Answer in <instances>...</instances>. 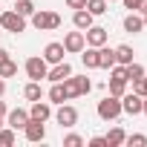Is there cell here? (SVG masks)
I'll return each instance as SVG.
<instances>
[{
  "instance_id": "cell-33",
  "label": "cell",
  "mask_w": 147,
  "mask_h": 147,
  "mask_svg": "<svg viewBox=\"0 0 147 147\" xmlns=\"http://www.w3.org/2000/svg\"><path fill=\"white\" fill-rule=\"evenodd\" d=\"M121 3H124V9H130V12H138L141 0H121Z\"/></svg>"
},
{
  "instance_id": "cell-23",
  "label": "cell",
  "mask_w": 147,
  "mask_h": 147,
  "mask_svg": "<svg viewBox=\"0 0 147 147\" xmlns=\"http://www.w3.org/2000/svg\"><path fill=\"white\" fill-rule=\"evenodd\" d=\"M18 141V130H12L9 124H3L0 127V147H12Z\"/></svg>"
},
{
  "instance_id": "cell-36",
  "label": "cell",
  "mask_w": 147,
  "mask_h": 147,
  "mask_svg": "<svg viewBox=\"0 0 147 147\" xmlns=\"http://www.w3.org/2000/svg\"><path fill=\"white\" fill-rule=\"evenodd\" d=\"M3 92H6V78H0V98H3Z\"/></svg>"
},
{
  "instance_id": "cell-11",
  "label": "cell",
  "mask_w": 147,
  "mask_h": 147,
  "mask_svg": "<svg viewBox=\"0 0 147 147\" xmlns=\"http://www.w3.org/2000/svg\"><path fill=\"white\" fill-rule=\"evenodd\" d=\"M29 118L46 124V121L52 118V104H49V101H32V107H29Z\"/></svg>"
},
{
  "instance_id": "cell-39",
  "label": "cell",
  "mask_w": 147,
  "mask_h": 147,
  "mask_svg": "<svg viewBox=\"0 0 147 147\" xmlns=\"http://www.w3.org/2000/svg\"><path fill=\"white\" fill-rule=\"evenodd\" d=\"M3 124H6V115H0V127H3Z\"/></svg>"
},
{
  "instance_id": "cell-5",
  "label": "cell",
  "mask_w": 147,
  "mask_h": 147,
  "mask_svg": "<svg viewBox=\"0 0 147 147\" xmlns=\"http://www.w3.org/2000/svg\"><path fill=\"white\" fill-rule=\"evenodd\" d=\"M23 69H26L29 81H43V78H46V72H49V63L43 61V55H32V58H26Z\"/></svg>"
},
{
  "instance_id": "cell-29",
  "label": "cell",
  "mask_w": 147,
  "mask_h": 147,
  "mask_svg": "<svg viewBox=\"0 0 147 147\" xmlns=\"http://www.w3.org/2000/svg\"><path fill=\"white\" fill-rule=\"evenodd\" d=\"M124 144H130V147H144V144H147V136L133 133V136H127V138H124Z\"/></svg>"
},
{
  "instance_id": "cell-32",
  "label": "cell",
  "mask_w": 147,
  "mask_h": 147,
  "mask_svg": "<svg viewBox=\"0 0 147 147\" xmlns=\"http://www.w3.org/2000/svg\"><path fill=\"white\" fill-rule=\"evenodd\" d=\"M90 147H107V138L104 136H92L90 138Z\"/></svg>"
},
{
  "instance_id": "cell-30",
  "label": "cell",
  "mask_w": 147,
  "mask_h": 147,
  "mask_svg": "<svg viewBox=\"0 0 147 147\" xmlns=\"http://www.w3.org/2000/svg\"><path fill=\"white\" fill-rule=\"evenodd\" d=\"M84 144V138L78 136V133H69L66 138H63V147H81Z\"/></svg>"
},
{
  "instance_id": "cell-17",
  "label": "cell",
  "mask_w": 147,
  "mask_h": 147,
  "mask_svg": "<svg viewBox=\"0 0 147 147\" xmlns=\"http://www.w3.org/2000/svg\"><path fill=\"white\" fill-rule=\"evenodd\" d=\"M110 66H115V49H110L104 43V46H98V69H110Z\"/></svg>"
},
{
  "instance_id": "cell-16",
  "label": "cell",
  "mask_w": 147,
  "mask_h": 147,
  "mask_svg": "<svg viewBox=\"0 0 147 147\" xmlns=\"http://www.w3.org/2000/svg\"><path fill=\"white\" fill-rule=\"evenodd\" d=\"M144 29V18L138 15V12H130L127 18H124V32H130V35H138Z\"/></svg>"
},
{
  "instance_id": "cell-3",
  "label": "cell",
  "mask_w": 147,
  "mask_h": 147,
  "mask_svg": "<svg viewBox=\"0 0 147 147\" xmlns=\"http://www.w3.org/2000/svg\"><path fill=\"white\" fill-rule=\"evenodd\" d=\"M95 113H98L101 121H115V118L121 115V98H115V95H104V98L98 101Z\"/></svg>"
},
{
  "instance_id": "cell-21",
  "label": "cell",
  "mask_w": 147,
  "mask_h": 147,
  "mask_svg": "<svg viewBox=\"0 0 147 147\" xmlns=\"http://www.w3.org/2000/svg\"><path fill=\"white\" fill-rule=\"evenodd\" d=\"M46 98H49V104H63V101H66V95H63V84H61V81H55V84L49 87Z\"/></svg>"
},
{
  "instance_id": "cell-6",
  "label": "cell",
  "mask_w": 147,
  "mask_h": 147,
  "mask_svg": "<svg viewBox=\"0 0 147 147\" xmlns=\"http://www.w3.org/2000/svg\"><path fill=\"white\" fill-rule=\"evenodd\" d=\"M55 121L63 127V130H69V127H75L78 124V110L72 107V104H58V113H55Z\"/></svg>"
},
{
  "instance_id": "cell-15",
  "label": "cell",
  "mask_w": 147,
  "mask_h": 147,
  "mask_svg": "<svg viewBox=\"0 0 147 147\" xmlns=\"http://www.w3.org/2000/svg\"><path fill=\"white\" fill-rule=\"evenodd\" d=\"M92 20H95V18H92L87 9H75V12H72V26L81 29V32H84V29H90V26H92Z\"/></svg>"
},
{
  "instance_id": "cell-4",
  "label": "cell",
  "mask_w": 147,
  "mask_h": 147,
  "mask_svg": "<svg viewBox=\"0 0 147 147\" xmlns=\"http://www.w3.org/2000/svg\"><path fill=\"white\" fill-rule=\"evenodd\" d=\"M0 29L12 32V35H20V32H26V18L18 15L15 9L12 12H0Z\"/></svg>"
},
{
  "instance_id": "cell-14",
  "label": "cell",
  "mask_w": 147,
  "mask_h": 147,
  "mask_svg": "<svg viewBox=\"0 0 147 147\" xmlns=\"http://www.w3.org/2000/svg\"><path fill=\"white\" fill-rule=\"evenodd\" d=\"M69 75H72V66H69L66 61H61V63H52V69L46 72V81L55 84V81H63V78H69Z\"/></svg>"
},
{
  "instance_id": "cell-26",
  "label": "cell",
  "mask_w": 147,
  "mask_h": 147,
  "mask_svg": "<svg viewBox=\"0 0 147 147\" xmlns=\"http://www.w3.org/2000/svg\"><path fill=\"white\" fill-rule=\"evenodd\" d=\"M18 75V63L12 58H6L3 63H0V78H15Z\"/></svg>"
},
{
  "instance_id": "cell-35",
  "label": "cell",
  "mask_w": 147,
  "mask_h": 147,
  "mask_svg": "<svg viewBox=\"0 0 147 147\" xmlns=\"http://www.w3.org/2000/svg\"><path fill=\"white\" fill-rule=\"evenodd\" d=\"M6 58H12V55H9V49H3V46H0V63H3Z\"/></svg>"
},
{
  "instance_id": "cell-31",
  "label": "cell",
  "mask_w": 147,
  "mask_h": 147,
  "mask_svg": "<svg viewBox=\"0 0 147 147\" xmlns=\"http://www.w3.org/2000/svg\"><path fill=\"white\" fill-rule=\"evenodd\" d=\"M133 92L144 98V95H147V81H144V78H136V81H133Z\"/></svg>"
},
{
  "instance_id": "cell-10",
  "label": "cell",
  "mask_w": 147,
  "mask_h": 147,
  "mask_svg": "<svg viewBox=\"0 0 147 147\" xmlns=\"http://www.w3.org/2000/svg\"><path fill=\"white\" fill-rule=\"evenodd\" d=\"M121 113H127V115H141V95L124 92V95H121Z\"/></svg>"
},
{
  "instance_id": "cell-37",
  "label": "cell",
  "mask_w": 147,
  "mask_h": 147,
  "mask_svg": "<svg viewBox=\"0 0 147 147\" xmlns=\"http://www.w3.org/2000/svg\"><path fill=\"white\" fill-rule=\"evenodd\" d=\"M141 113H144V115H147V95H144V98H141Z\"/></svg>"
},
{
  "instance_id": "cell-28",
  "label": "cell",
  "mask_w": 147,
  "mask_h": 147,
  "mask_svg": "<svg viewBox=\"0 0 147 147\" xmlns=\"http://www.w3.org/2000/svg\"><path fill=\"white\" fill-rule=\"evenodd\" d=\"M124 92H127V81H115V78H110V95L121 98Z\"/></svg>"
},
{
  "instance_id": "cell-20",
  "label": "cell",
  "mask_w": 147,
  "mask_h": 147,
  "mask_svg": "<svg viewBox=\"0 0 147 147\" xmlns=\"http://www.w3.org/2000/svg\"><path fill=\"white\" fill-rule=\"evenodd\" d=\"M23 98H26V101H40V98H43L40 81H29V84L23 87Z\"/></svg>"
},
{
  "instance_id": "cell-8",
  "label": "cell",
  "mask_w": 147,
  "mask_h": 147,
  "mask_svg": "<svg viewBox=\"0 0 147 147\" xmlns=\"http://www.w3.org/2000/svg\"><path fill=\"white\" fill-rule=\"evenodd\" d=\"M23 136H26V141L38 144V141H43V138H46V124H43V121L29 118V121H26V127H23Z\"/></svg>"
},
{
  "instance_id": "cell-9",
  "label": "cell",
  "mask_w": 147,
  "mask_h": 147,
  "mask_svg": "<svg viewBox=\"0 0 147 147\" xmlns=\"http://www.w3.org/2000/svg\"><path fill=\"white\" fill-rule=\"evenodd\" d=\"M84 38H87V46H104L107 40H110V32L104 29V26H90V29H84Z\"/></svg>"
},
{
  "instance_id": "cell-7",
  "label": "cell",
  "mask_w": 147,
  "mask_h": 147,
  "mask_svg": "<svg viewBox=\"0 0 147 147\" xmlns=\"http://www.w3.org/2000/svg\"><path fill=\"white\" fill-rule=\"evenodd\" d=\"M87 46V38H84V32L81 29H75V32H66V38H63V49H66V55H81V49Z\"/></svg>"
},
{
  "instance_id": "cell-2",
  "label": "cell",
  "mask_w": 147,
  "mask_h": 147,
  "mask_svg": "<svg viewBox=\"0 0 147 147\" xmlns=\"http://www.w3.org/2000/svg\"><path fill=\"white\" fill-rule=\"evenodd\" d=\"M29 20H32V26H35L38 32H52V29L61 26V15L52 12V9H35V15H32Z\"/></svg>"
},
{
  "instance_id": "cell-25",
  "label": "cell",
  "mask_w": 147,
  "mask_h": 147,
  "mask_svg": "<svg viewBox=\"0 0 147 147\" xmlns=\"http://www.w3.org/2000/svg\"><path fill=\"white\" fill-rule=\"evenodd\" d=\"M35 9H38V6L32 3V0H15V12H18V15H23V18H32V15H35Z\"/></svg>"
},
{
  "instance_id": "cell-42",
  "label": "cell",
  "mask_w": 147,
  "mask_h": 147,
  "mask_svg": "<svg viewBox=\"0 0 147 147\" xmlns=\"http://www.w3.org/2000/svg\"><path fill=\"white\" fill-rule=\"evenodd\" d=\"M144 81H147V72H144Z\"/></svg>"
},
{
  "instance_id": "cell-27",
  "label": "cell",
  "mask_w": 147,
  "mask_h": 147,
  "mask_svg": "<svg viewBox=\"0 0 147 147\" xmlns=\"http://www.w3.org/2000/svg\"><path fill=\"white\" fill-rule=\"evenodd\" d=\"M136 78H144V66L141 63H127V81H136Z\"/></svg>"
},
{
  "instance_id": "cell-38",
  "label": "cell",
  "mask_w": 147,
  "mask_h": 147,
  "mask_svg": "<svg viewBox=\"0 0 147 147\" xmlns=\"http://www.w3.org/2000/svg\"><path fill=\"white\" fill-rule=\"evenodd\" d=\"M138 12H141V15L147 12V0H141V6H138Z\"/></svg>"
},
{
  "instance_id": "cell-40",
  "label": "cell",
  "mask_w": 147,
  "mask_h": 147,
  "mask_svg": "<svg viewBox=\"0 0 147 147\" xmlns=\"http://www.w3.org/2000/svg\"><path fill=\"white\" fill-rule=\"evenodd\" d=\"M141 18H144V29H147V12H144V15H141Z\"/></svg>"
},
{
  "instance_id": "cell-13",
  "label": "cell",
  "mask_w": 147,
  "mask_h": 147,
  "mask_svg": "<svg viewBox=\"0 0 147 147\" xmlns=\"http://www.w3.org/2000/svg\"><path fill=\"white\" fill-rule=\"evenodd\" d=\"M26 121H29V110L15 107V110H9V113H6V124H9L12 130H23V127H26Z\"/></svg>"
},
{
  "instance_id": "cell-41",
  "label": "cell",
  "mask_w": 147,
  "mask_h": 147,
  "mask_svg": "<svg viewBox=\"0 0 147 147\" xmlns=\"http://www.w3.org/2000/svg\"><path fill=\"white\" fill-rule=\"evenodd\" d=\"M107 3H118V0H107Z\"/></svg>"
},
{
  "instance_id": "cell-34",
  "label": "cell",
  "mask_w": 147,
  "mask_h": 147,
  "mask_svg": "<svg viewBox=\"0 0 147 147\" xmlns=\"http://www.w3.org/2000/svg\"><path fill=\"white\" fill-rule=\"evenodd\" d=\"M66 6L75 12V9H84V6H87V0H66Z\"/></svg>"
},
{
  "instance_id": "cell-12",
  "label": "cell",
  "mask_w": 147,
  "mask_h": 147,
  "mask_svg": "<svg viewBox=\"0 0 147 147\" xmlns=\"http://www.w3.org/2000/svg\"><path fill=\"white\" fill-rule=\"evenodd\" d=\"M63 55H66V49H63V43H58V40L46 43V49H43V61H46L49 66H52V63H61Z\"/></svg>"
},
{
  "instance_id": "cell-24",
  "label": "cell",
  "mask_w": 147,
  "mask_h": 147,
  "mask_svg": "<svg viewBox=\"0 0 147 147\" xmlns=\"http://www.w3.org/2000/svg\"><path fill=\"white\" fill-rule=\"evenodd\" d=\"M92 18H98V15H104L107 9H110V3H107V0H87V6H84Z\"/></svg>"
},
{
  "instance_id": "cell-18",
  "label": "cell",
  "mask_w": 147,
  "mask_h": 147,
  "mask_svg": "<svg viewBox=\"0 0 147 147\" xmlns=\"http://www.w3.org/2000/svg\"><path fill=\"white\" fill-rule=\"evenodd\" d=\"M81 61L87 69H98V46H84L81 49Z\"/></svg>"
},
{
  "instance_id": "cell-1",
  "label": "cell",
  "mask_w": 147,
  "mask_h": 147,
  "mask_svg": "<svg viewBox=\"0 0 147 147\" xmlns=\"http://www.w3.org/2000/svg\"><path fill=\"white\" fill-rule=\"evenodd\" d=\"M61 84H63V95H66V101L81 98V95H87V92L92 90V81H90L87 75H69V78H63Z\"/></svg>"
},
{
  "instance_id": "cell-19",
  "label": "cell",
  "mask_w": 147,
  "mask_h": 147,
  "mask_svg": "<svg viewBox=\"0 0 147 147\" xmlns=\"http://www.w3.org/2000/svg\"><path fill=\"white\" fill-rule=\"evenodd\" d=\"M136 61V52H133V46H127V43H121V46H115V63H133Z\"/></svg>"
},
{
  "instance_id": "cell-22",
  "label": "cell",
  "mask_w": 147,
  "mask_h": 147,
  "mask_svg": "<svg viewBox=\"0 0 147 147\" xmlns=\"http://www.w3.org/2000/svg\"><path fill=\"white\" fill-rule=\"evenodd\" d=\"M104 138H107V147H121V144H124V138H127V133H124L121 127H113Z\"/></svg>"
}]
</instances>
